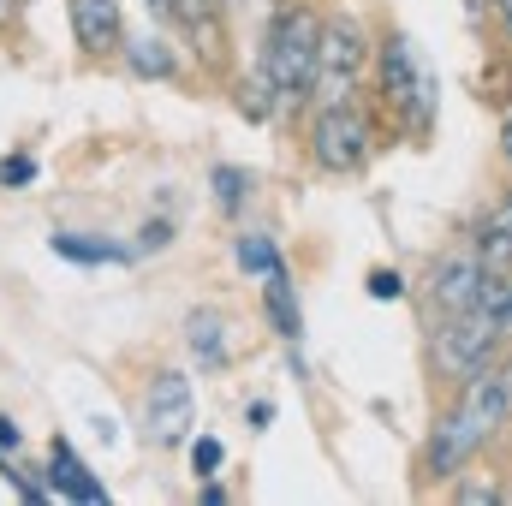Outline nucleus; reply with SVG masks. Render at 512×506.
Instances as JSON below:
<instances>
[{"label":"nucleus","instance_id":"dca6fc26","mask_svg":"<svg viewBox=\"0 0 512 506\" xmlns=\"http://www.w3.org/2000/svg\"><path fill=\"white\" fill-rule=\"evenodd\" d=\"M215 197H221V209H239V197H245V173H239V167H215Z\"/></svg>","mask_w":512,"mask_h":506},{"label":"nucleus","instance_id":"5701e85b","mask_svg":"<svg viewBox=\"0 0 512 506\" xmlns=\"http://www.w3.org/2000/svg\"><path fill=\"white\" fill-rule=\"evenodd\" d=\"M0 447H6V453H18V429H12L6 417H0Z\"/></svg>","mask_w":512,"mask_h":506},{"label":"nucleus","instance_id":"a211bd4d","mask_svg":"<svg viewBox=\"0 0 512 506\" xmlns=\"http://www.w3.org/2000/svg\"><path fill=\"white\" fill-rule=\"evenodd\" d=\"M191 465H197V477H209V471L221 465V441H215V435H203V441L191 447Z\"/></svg>","mask_w":512,"mask_h":506},{"label":"nucleus","instance_id":"423d86ee","mask_svg":"<svg viewBox=\"0 0 512 506\" xmlns=\"http://www.w3.org/2000/svg\"><path fill=\"white\" fill-rule=\"evenodd\" d=\"M143 435L155 447H179L191 435V381L179 370H161L149 381V399H143Z\"/></svg>","mask_w":512,"mask_h":506},{"label":"nucleus","instance_id":"6ab92c4d","mask_svg":"<svg viewBox=\"0 0 512 506\" xmlns=\"http://www.w3.org/2000/svg\"><path fill=\"white\" fill-rule=\"evenodd\" d=\"M477 227H489V233H501V239H512V197H507V203H495V209H489V215H483Z\"/></svg>","mask_w":512,"mask_h":506},{"label":"nucleus","instance_id":"9d476101","mask_svg":"<svg viewBox=\"0 0 512 506\" xmlns=\"http://www.w3.org/2000/svg\"><path fill=\"white\" fill-rule=\"evenodd\" d=\"M167 18H179L197 42H203V54L215 60L221 54V0H173V12Z\"/></svg>","mask_w":512,"mask_h":506},{"label":"nucleus","instance_id":"4be33fe9","mask_svg":"<svg viewBox=\"0 0 512 506\" xmlns=\"http://www.w3.org/2000/svg\"><path fill=\"white\" fill-rule=\"evenodd\" d=\"M167 239H173V227H167V221H149V227H143V251H161Z\"/></svg>","mask_w":512,"mask_h":506},{"label":"nucleus","instance_id":"aec40b11","mask_svg":"<svg viewBox=\"0 0 512 506\" xmlns=\"http://www.w3.org/2000/svg\"><path fill=\"white\" fill-rule=\"evenodd\" d=\"M459 501H465V506H489V501H501V489L483 477V483H465V489H459Z\"/></svg>","mask_w":512,"mask_h":506},{"label":"nucleus","instance_id":"f3484780","mask_svg":"<svg viewBox=\"0 0 512 506\" xmlns=\"http://www.w3.org/2000/svg\"><path fill=\"white\" fill-rule=\"evenodd\" d=\"M36 179V161L30 155H6L0 161V185H30Z\"/></svg>","mask_w":512,"mask_h":506},{"label":"nucleus","instance_id":"4468645a","mask_svg":"<svg viewBox=\"0 0 512 506\" xmlns=\"http://www.w3.org/2000/svg\"><path fill=\"white\" fill-rule=\"evenodd\" d=\"M54 251L72 256V262H126V245H108V239H78V233H54Z\"/></svg>","mask_w":512,"mask_h":506},{"label":"nucleus","instance_id":"f8f14e48","mask_svg":"<svg viewBox=\"0 0 512 506\" xmlns=\"http://www.w3.org/2000/svg\"><path fill=\"white\" fill-rule=\"evenodd\" d=\"M185 340H191V352H197V364H203V370H221L227 346H221V316H215V310H191Z\"/></svg>","mask_w":512,"mask_h":506},{"label":"nucleus","instance_id":"2eb2a0df","mask_svg":"<svg viewBox=\"0 0 512 506\" xmlns=\"http://www.w3.org/2000/svg\"><path fill=\"white\" fill-rule=\"evenodd\" d=\"M239 262H245L251 274H262V280L280 268V256H274V245H268V239H239Z\"/></svg>","mask_w":512,"mask_h":506},{"label":"nucleus","instance_id":"f257e3e1","mask_svg":"<svg viewBox=\"0 0 512 506\" xmlns=\"http://www.w3.org/2000/svg\"><path fill=\"white\" fill-rule=\"evenodd\" d=\"M501 417H507V387L495 370H483V376L465 381V393H459V405L435 423V441H429V471L435 477H459V465L501 429Z\"/></svg>","mask_w":512,"mask_h":506},{"label":"nucleus","instance_id":"f03ea898","mask_svg":"<svg viewBox=\"0 0 512 506\" xmlns=\"http://www.w3.org/2000/svg\"><path fill=\"white\" fill-rule=\"evenodd\" d=\"M316 54H322V18L310 6H286L268 30V84L274 108H304L316 90Z\"/></svg>","mask_w":512,"mask_h":506},{"label":"nucleus","instance_id":"393cba45","mask_svg":"<svg viewBox=\"0 0 512 506\" xmlns=\"http://www.w3.org/2000/svg\"><path fill=\"white\" fill-rule=\"evenodd\" d=\"M143 6H149L155 18H167V12H173V0H143Z\"/></svg>","mask_w":512,"mask_h":506},{"label":"nucleus","instance_id":"7ed1b4c3","mask_svg":"<svg viewBox=\"0 0 512 506\" xmlns=\"http://www.w3.org/2000/svg\"><path fill=\"white\" fill-rule=\"evenodd\" d=\"M501 328H495V316H483V310H459L447 328H441V340H435V364L447 370V376L471 381L483 376V370H495V352H501Z\"/></svg>","mask_w":512,"mask_h":506},{"label":"nucleus","instance_id":"6e6552de","mask_svg":"<svg viewBox=\"0 0 512 506\" xmlns=\"http://www.w3.org/2000/svg\"><path fill=\"white\" fill-rule=\"evenodd\" d=\"M72 36H78L84 54H114V48H126L120 0H72Z\"/></svg>","mask_w":512,"mask_h":506},{"label":"nucleus","instance_id":"a878e982","mask_svg":"<svg viewBox=\"0 0 512 506\" xmlns=\"http://www.w3.org/2000/svg\"><path fill=\"white\" fill-rule=\"evenodd\" d=\"M501 387H507V411H512V364L501 370Z\"/></svg>","mask_w":512,"mask_h":506},{"label":"nucleus","instance_id":"1a4fd4ad","mask_svg":"<svg viewBox=\"0 0 512 506\" xmlns=\"http://www.w3.org/2000/svg\"><path fill=\"white\" fill-rule=\"evenodd\" d=\"M48 483H54L60 495H72V501H108V489L84 471V459H78L66 441H54V447H48Z\"/></svg>","mask_w":512,"mask_h":506},{"label":"nucleus","instance_id":"bb28decb","mask_svg":"<svg viewBox=\"0 0 512 506\" xmlns=\"http://www.w3.org/2000/svg\"><path fill=\"white\" fill-rule=\"evenodd\" d=\"M501 143H507V155H512V126H507V131H501Z\"/></svg>","mask_w":512,"mask_h":506},{"label":"nucleus","instance_id":"9b49d317","mask_svg":"<svg viewBox=\"0 0 512 506\" xmlns=\"http://www.w3.org/2000/svg\"><path fill=\"white\" fill-rule=\"evenodd\" d=\"M126 66L137 72V78H179V60H173V48L161 42V36H137V42H126Z\"/></svg>","mask_w":512,"mask_h":506},{"label":"nucleus","instance_id":"20e7f679","mask_svg":"<svg viewBox=\"0 0 512 506\" xmlns=\"http://www.w3.org/2000/svg\"><path fill=\"white\" fill-rule=\"evenodd\" d=\"M310 149H316V161H322L328 173H352V167L370 155V120L352 108V96H346V102H322L316 131H310Z\"/></svg>","mask_w":512,"mask_h":506},{"label":"nucleus","instance_id":"412c9836","mask_svg":"<svg viewBox=\"0 0 512 506\" xmlns=\"http://www.w3.org/2000/svg\"><path fill=\"white\" fill-rule=\"evenodd\" d=\"M370 292H376V298H399V292H405V280H399V274H370Z\"/></svg>","mask_w":512,"mask_h":506},{"label":"nucleus","instance_id":"0eeeda50","mask_svg":"<svg viewBox=\"0 0 512 506\" xmlns=\"http://www.w3.org/2000/svg\"><path fill=\"white\" fill-rule=\"evenodd\" d=\"M483 280H489V262L471 251H453L435 262V304L447 310V316H459V310H477V292H483Z\"/></svg>","mask_w":512,"mask_h":506},{"label":"nucleus","instance_id":"ddd939ff","mask_svg":"<svg viewBox=\"0 0 512 506\" xmlns=\"http://www.w3.org/2000/svg\"><path fill=\"white\" fill-rule=\"evenodd\" d=\"M262 286H268V316H274V328H280L286 340H298L304 328H298V298L286 292V268H274V274H268Z\"/></svg>","mask_w":512,"mask_h":506},{"label":"nucleus","instance_id":"39448f33","mask_svg":"<svg viewBox=\"0 0 512 506\" xmlns=\"http://www.w3.org/2000/svg\"><path fill=\"white\" fill-rule=\"evenodd\" d=\"M364 66V36L352 18H334L322 24V54H316V102H346L352 96V78Z\"/></svg>","mask_w":512,"mask_h":506},{"label":"nucleus","instance_id":"b1692460","mask_svg":"<svg viewBox=\"0 0 512 506\" xmlns=\"http://www.w3.org/2000/svg\"><path fill=\"white\" fill-rule=\"evenodd\" d=\"M12 12H18V0H0V36L12 30Z\"/></svg>","mask_w":512,"mask_h":506}]
</instances>
